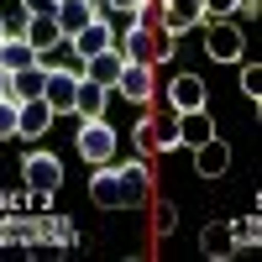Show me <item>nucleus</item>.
<instances>
[{
	"instance_id": "nucleus-4",
	"label": "nucleus",
	"mask_w": 262,
	"mask_h": 262,
	"mask_svg": "<svg viewBox=\"0 0 262 262\" xmlns=\"http://www.w3.org/2000/svg\"><path fill=\"white\" fill-rule=\"evenodd\" d=\"M79 79H84V69H48L42 100H48L53 111H74V100H79Z\"/></svg>"
},
{
	"instance_id": "nucleus-13",
	"label": "nucleus",
	"mask_w": 262,
	"mask_h": 262,
	"mask_svg": "<svg viewBox=\"0 0 262 262\" xmlns=\"http://www.w3.org/2000/svg\"><path fill=\"white\" fill-rule=\"evenodd\" d=\"M116 179H121V200H126V210L147 205V194H152V173H147V163H126V168H116Z\"/></svg>"
},
{
	"instance_id": "nucleus-28",
	"label": "nucleus",
	"mask_w": 262,
	"mask_h": 262,
	"mask_svg": "<svg viewBox=\"0 0 262 262\" xmlns=\"http://www.w3.org/2000/svg\"><path fill=\"white\" fill-rule=\"evenodd\" d=\"M21 11H27V16H53L58 0H21Z\"/></svg>"
},
{
	"instance_id": "nucleus-23",
	"label": "nucleus",
	"mask_w": 262,
	"mask_h": 262,
	"mask_svg": "<svg viewBox=\"0 0 262 262\" xmlns=\"http://www.w3.org/2000/svg\"><path fill=\"white\" fill-rule=\"evenodd\" d=\"M152 147H163V152L179 147V116H173V121H158V116H152Z\"/></svg>"
},
{
	"instance_id": "nucleus-9",
	"label": "nucleus",
	"mask_w": 262,
	"mask_h": 262,
	"mask_svg": "<svg viewBox=\"0 0 262 262\" xmlns=\"http://www.w3.org/2000/svg\"><path fill=\"white\" fill-rule=\"evenodd\" d=\"M152 90H158V84H152V63H126L121 79H116V95H126L131 105H147Z\"/></svg>"
},
{
	"instance_id": "nucleus-30",
	"label": "nucleus",
	"mask_w": 262,
	"mask_h": 262,
	"mask_svg": "<svg viewBox=\"0 0 262 262\" xmlns=\"http://www.w3.org/2000/svg\"><path fill=\"white\" fill-rule=\"evenodd\" d=\"M173 226H179V210L163 205V210H158V231H173Z\"/></svg>"
},
{
	"instance_id": "nucleus-24",
	"label": "nucleus",
	"mask_w": 262,
	"mask_h": 262,
	"mask_svg": "<svg viewBox=\"0 0 262 262\" xmlns=\"http://www.w3.org/2000/svg\"><path fill=\"white\" fill-rule=\"evenodd\" d=\"M231 11H242V0H205V21H226Z\"/></svg>"
},
{
	"instance_id": "nucleus-6",
	"label": "nucleus",
	"mask_w": 262,
	"mask_h": 262,
	"mask_svg": "<svg viewBox=\"0 0 262 262\" xmlns=\"http://www.w3.org/2000/svg\"><path fill=\"white\" fill-rule=\"evenodd\" d=\"M168 105H173V116H184V111H205V105H210L205 79H200V74H179V79L168 84Z\"/></svg>"
},
{
	"instance_id": "nucleus-5",
	"label": "nucleus",
	"mask_w": 262,
	"mask_h": 262,
	"mask_svg": "<svg viewBox=\"0 0 262 262\" xmlns=\"http://www.w3.org/2000/svg\"><path fill=\"white\" fill-rule=\"evenodd\" d=\"M194 27H205V0H163V32L184 37Z\"/></svg>"
},
{
	"instance_id": "nucleus-19",
	"label": "nucleus",
	"mask_w": 262,
	"mask_h": 262,
	"mask_svg": "<svg viewBox=\"0 0 262 262\" xmlns=\"http://www.w3.org/2000/svg\"><path fill=\"white\" fill-rule=\"evenodd\" d=\"M21 37H27L37 53H53L58 42H63V32H58L53 16H27V21H21Z\"/></svg>"
},
{
	"instance_id": "nucleus-18",
	"label": "nucleus",
	"mask_w": 262,
	"mask_h": 262,
	"mask_svg": "<svg viewBox=\"0 0 262 262\" xmlns=\"http://www.w3.org/2000/svg\"><path fill=\"white\" fill-rule=\"evenodd\" d=\"M215 137V121H210V105L205 111H184L179 116V147H200Z\"/></svg>"
},
{
	"instance_id": "nucleus-17",
	"label": "nucleus",
	"mask_w": 262,
	"mask_h": 262,
	"mask_svg": "<svg viewBox=\"0 0 262 262\" xmlns=\"http://www.w3.org/2000/svg\"><path fill=\"white\" fill-rule=\"evenodd\" d=\"M90 200H95L100 210H126V200H121V179H116V168H105V163H100V173L90 179Z\"/></svg>"
},
{
	"instance_id": "nucleus-14",
	"label": "nucleus",
	"mask_w": 262,
	"mask_h": 262,
	"mask_svg": "<svg viewBox=\"0 0 262 262\" xmlns=\"http://www.w3.org/2000/svg\"><path fill=\"white\" fill-rule=\"evenodd\" d=\"M69 42H74V53H79V58H95V53H105V48H116V27H111L105 16H95L90 27H84L79 37H69Z\"/></svg>"
},
{
	"instance_id": "nucleus-21",
	"label": "nucleus",
	"mask_w": 262,
	"mask_h": 262,
	"mask_svg": "<svg viewBox=\"0 0 262 262\" xmlns=\"http://www.w3.org/2000/svg\"><path fill=\"white\" fill-rule=\"evenodd\" d=\"M42 84H48V69H42V63H37V69H21L16 84H11V100H37Z\"/></svg>"
},
{
	"instance_id": "nucleus-12",
	"label": "nucleus",
	"mask_w": 262,
	"mask_h": 262,
	"mask_svg": "<svg viewBox=\"0 0 262 262\" xmlns=\"http://www.w3.org/2000/svg\"><path fill=\"white\" fill-rule=\"evenodd\" d=\"M226 168H231V147H226V137H210V142L194 147V173H200V179H221Z\"/></svg>"
},
{
	"instance_id": "nucleus-32",
	"label": "nucleus",
	"mask_w": 262,
	"mask_h": 262,
	"mask_svg": "<svg viewBox=\"0 0 262 262\" xmlns=\"http://www.w3.org/2000/svg\"><path fill=\"white\" fill-rule=\"evenodd\" d=\"M0 37H6V16H0Z\"/></svg>"
},
{
	"instance_id": "nucleus-1",
	"label": "nucleus",
	"mask_w": 262,
	"mask_h": 262,
	"mask_svg": "<svg viewBox=\"0 0 262 262\" xmlns=\"http://www.w3.org/2000/svg\"><path fill=\"white\" fill-rule=\"evenodd\" d=\"M74 147H79V158H84V163H95V168H100V163H111V158H116L121 137H116V131L105 126V116H100V121H79Z\"/></svg>"
},
{
	"instance_id": "nucleus-3",
	"label": "nucleus",
	"mask_w": 262,
	"mask_h": 262,
	"mask_svg": "<svg viewBox=\"0 0 262 262\" xmlns=\"http://www.w3.org/2000/svg\"><path fill=\"white\" fill-rule=\"evenodd\" d=\"M21 173H27V189H32V194H42V200H48V194L63 184V163L53 158V152H27Z\"/></svg>"
},
{
	"instance_id": "nucleus-11",
	"label": "nucleus",
	"mask_w": 262,
	"mask_h": 262,
	"mask_svg": "<svg viewBox=\"0 0 262 262\" xmlns=\"http://www.w3.org/2000/svg\"><path fill=\"white\" fill-rule=\"evenodd\" d=\"M37 63H42V53H37L21 32H6V37H0V69L21 74V69H37Z\"/></svg>"
},
{
	"instance_id": "nucleus-16",
	"label": "nucleus",
	"mask_w": 262,
	"mask_h": 262,
	"mask_svg": "<svg viewBox=\"0 0 262 262\" xmlns=\"http://www.w3.org/2000/svg\"><path fill=\"white\" fill-rule=\"evenodd\" d=\"M121 69H126V58H121L116 48H105V53H95V58H84V79H95V84H105V90H116V79H121Z\"/></svg>"
},
{
	"instance_id": "nucleus-7",
	"label": "nucleus",
	"mask_w": 262,
	"mask_h": 262,
	"mask_svg": "<svg viewBox=\"0 0 262 262\" xmlns=\"http://www.w3.org/2000/svg\"><path fill=\"white\" fill-rule=\"evenodd\" d=\"M53 116H58V111H53L42 95H37V100H16V137H32V142H37L42 131L53 126Z\"/></svg>"
},
{
	"instance_id": "nucleus-20",
	"label": "nucleus",
	"mask_w": 262,
	"mask_h": 262,
	"mask_svg": "<svg viewBox=\"0 0 262 262\" xmlns=\"http://www.w3.org/2000/svg\"><path fill=\"white\" fill-rule=\"evenodd\" d=\"M105 100H111V90L95 79H79V100H74V116L79 121H100L105 116Z\"/></svg>"
},
{
	"instance_id": "nucleus-22",
	"label": "nucleus",
	"mask_w": 262,
	"mask_h": 262,
	"mask_svg": "<svg viewBox=\"0 0 262 262\" xmlns=\"http://www.w3.org/2000/svg\"><path fill=\"white\" fill-rule=\"evenodd\" d=\"M231 236H236V252H252L262 242V226H257V215H242V221H231Z\"/></svg>"
},
{
	"instance_id": "nucleus-8",
	"label": "nucleus",
	"mask_w": 262,
	"mask_h": 262,
	"mask_svg": "<svg viewBox=\"0 0 262 262\" xmlns=\"http://www.w3.org/2000/svg\"><path fill=\"white\" fill-rule=\"evenodd\" d=\"M95 16H100V6H95V0H58V11H53V21H58L63 42H69V37H79Z\"/></svg>"
},
{
	"instance_id": "nucleus-27",
	"label": "nucleus",
	"mask_w": 262,
	"mask_h": 262,
	"mask_svg": "<svg viewBox=\"0 0 262 262\" xmlns=\"http://www.w3.org/2000/svg\"><path fill=\"white\" fill-rule=\"evenodd\" d=\"M131 142H137V147H142V152H147V147H152V116H142V121H137V126H131Z\"/></svg>"
},
{
	"instance_id": "nucleus-25",
	"label": "nucleus",
	"mask_w": 262,
	"mask_h": 262,
	"mask_svg": "<svg viewBox=\"0 0 262 262\" xmlns=\"http://www.w3.org/2000/svg\"><path fill=\"white\" fill-rule=\"evenodd\" d=\"M242 90H247V95H252V105H257V100H262V63H252V69H247V74H242Z\"/></svg>"
},
{
	"instance_id": "nucleus-31",
	"label": "nucleus",
	"mask_w": 262,
	"mask_h": 262,
	"mask_svg": "<svg viewBox=\"0 0 262 262\" xmlns=\"http://www.w3.org/2000/svg\"><path fill=\"white\" fill-rule=\"evenodd\" d=\"M11 84H16V74H11V69H0V100H11Z\"/></svg>"
},
{
	"instance_id": "nucleus-10",
	"label": "nucleus",
	"mask_w": 262,
	"mask_h": 262,
	"mask_svg": "<svg viewBox=\"0 0 262 262\" xmlns=\"http://www.w3.org/2000/svg\"><path fill=\"white\" fill-rule=\"evenodd\" d=\"M116 53H121L126 63H152V58H158V37H152V27L116 32Z\"/></svg>"
},
{
	"instance_id": "nucleus-2",
	"label": "nucleus",
	"mask_w": 262,
	"mask_h": 262,
	"mask_svg": "<svg viewBox=\"0 0 262 262\" xmlns=\"http://www.w3.org/2000/svg\"><path fill=\"white\" fill-rule=\"evenodd\" d=\"M205 53L215 58V63H242V53H247V37H242V27L236 21H205Z\"/></svg>"
},
{
	"instance_id": "nucleus-26",
	"label": "nucleus",
	"mask_w": 262,
	"mask_h": 262,
	"mask_svg": "<svg viewBox=\"0 0 262 262\" xmlns=\"http://www.w3.org/2000/svg\"><path fill=\"white\" fill-rule=\"evenodd\" d=\"M16 137V100H0V142Z\"/></svg>"
},
{
	"instance_id": "nucleus-15",
	"label": "nucleus",
	"mask_w": 262,
	"mask_h": 262,
	"mask_svg": "<svg viewBox=\"0 0 262 262\" xmlns=\"http://www.w3.org/2000/svg\"><path fill=\"white\" fill-rule=\"evenodd\" d=\"M200 252H205L210 262H226V257H236L231 221H215V226H205V231H200Z\"/></svg>"
},
{
	"instance_id": "nucleus-29",
	"label": "nucleus",
	"mask_w": 262,
	"mask_h": 262,
	"mask_svg": "<svg viewBox=\"0 0 262 262\" xmlns=\"http://www.w3.org/2000/svg\"><path fill=\"white\" fill-rule=\"evenodd\" d=\"M95 6H100V11H116V16H121V11H137V6H147V0H95Z\"/></svg>"
}]
</instances>
